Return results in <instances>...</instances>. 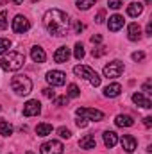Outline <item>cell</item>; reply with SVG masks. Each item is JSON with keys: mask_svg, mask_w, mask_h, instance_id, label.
Masks as SVG:
<instances>
[{"mask_svg": "<svg viewBox=\"0 0 152 154\" xmlns=\"http://www.w3.org/2000/svg\"><path fill=\"white\" fill-rule=\"evenodd\" d=\"M68 23H70L68 14H66L65 11H61V9H48V11L43 14V25H45V29H47L50 34L57 36V38L66 36V32H68Z\"/></svg>", "mask_w": 152, "mask_h": 154, "instance_id": "obj_1", "label": "cell"}, {"mask_svg": "<svg viewBox=\"0 0 152 154\" xmlns=\"http://www.w3.org/2000/svg\"><path fill=\"white\" fill-rule=\"evenodd\" d=\"M23 63H25V56L22 52H9L0 59V66L5 72H16L23 66Z\"/></svg>", "mask_w": 152, "mask_h": 154, "instance_id": "obj_2", "label": "cell"}, {"mask_svg": "<svg viewBox=\"0 0 152 154\" xmlns=\"http://www.w3.org/2000/svg\"><path fill=\"white\" fill-rule=\"evenodd\" d=\"M11 88L16 95H29L32 91V81L27 75H14L11 79Z\"/></svg>", "mask_w": 152, "mask_h": 154, "instance_id": "obj_3", "label": "cell"}, {"mask_svg": "<svg viewBox=\"0 0 152 154\" xmlns=\"http://www.w3.org/2000/svg\"><path fill=\"white\" fill-rule=\"evenodd\" d=\"M74 74H75L77 77H82V79L90 81L93 88H99V86H100V77H99V74H97L93 68H90V66L77 65V66H74Z\"/></svg>", "mask_w": 152, "mask_h": 154, "instance_id": "obj_4", "label": "cell"}, {"mask_svg": "<svg viewBox=\"0 0 152 154\" xmlns=\"http://www.w3.org/2000/svg\"><path fill=\"white\" fill-rule=\"evenodd\" d=\"M122 72H123V63L122 61H111L109 65H106L104 66V77H108V79H114V77H120L122 75Z\"/></svg>", "mask_w": 152, "mask_h": 154, "instance_id": "obj_5", "label": "cell"}, {"mask_svg": "<svg viewBox=\"0 0 152 154\" xmlns=\"http://www.w3.org/2000/svg\"><path fill=\"white\" fill-rule=\"evenodd\" d=\"M65 147L61 142L57 140H50V142H45L41 147H39V152L41 154H63Z\"/></svg>", "mask_w": 152, "mask_h": 154, "instance_id": "obj_6", "label": "cell"}, {"mask_svg": "<svg viewBox=\"0 0 152 154\" xmlns=\"http://www.w3.org/2000/svg\"><path fill=\"white\" fill-rule=\"evenodd\" d=\"M29 29H31V23H29V20H27L25 16H22V14L14 16V20H13V32L23 34V32H27Z\"/></svg>", "mask_w": 152, "mask_h": 154, "instance_id": "obj_7", "label": "cell"}, {"mask_svg": "<svg viewBox=\"0 0 152 154\" xmlns=\"http://www.w3.org/2000/svg\"><path fill=\"white\" fill-rule=\"evenodd\" d=\"M77 116H84V118L100 122V120L104 118V113H102L100 109H93V108H79V109H77Z\"/></svg>", "mask_w": 152, "mask_h": 154, "instance_id": "obj_8", "label": "cell"}, {"mask_svg": "<svg viewBox=\"0 0 152 154\" xmlns=\"http://www.w3.org/2000/svg\"><path fill=\"white\" fill-rule=\"evenodd\" d=\"M47 81L52 86H63L66 82V74L65 72H59V70H50L47 74Z\"/></svg>", "mask_w": 152, "mask_h": 154, "instance_id": "obj_9", "label": "cell"}, {"mask_svg": "<svg viewBox=\"0 0 152 154\" xmlns=\"http://www.w3.org/2000/svg\"><path fill=\"white\" fill-rule=\"evenodd\" d=\"M39 111H41V104L38 100H29L23 106V115L25 116H36L39 115Z\"/></svg>", "mask_w": 152, "mask_h": 154, "instance_id": "obj_10", "label": "cell"}, {"mask_svg": "<svg viewBox=\"0 0 152 154\" xmlns=\"http://www.w3.org/2000/svg\"><path fill=\"white\" fill-rule=\"evenodd\" d=\"M120 143H122V147H123V151L125 152H134L136 151V138L134 136H131V134H123L122 136V140H120Z\"/></svg>", "mask_w": 152, "mask_h": 154, "instance_id": "obj_11", "label": "cell"}, {"mask_svg": "<svg viewBox=\"0 0 152 154\" xmlns=\"http://www.w3.org/2000/svg\"><path fill=\"white\" fill-rule=\"evenodd\" d=\"M79 147H81V149H86V151L95 149V147H97V140H95V136H93V134H86V136H82V138L79 140Z\"/></svg>", "mask_w": 152, "mask_h": 154, "instance_id": "obj_12", "label": "cell"}, {"mask_svg": "<svg viewBox=\"0 0 152 154\" xmlns=\"http://www.w3.org/2000/svg\"><path fill=\"white\" fill-rule=\"evenodd\" d=\"M132 102H134L136 106H140V108H145V109H150L152 108L150 99L145 97L143 93H134V95H132Z\"/></svg>", "mask_w": 152, "mask_h": 154, "instance_id": "obj_13", "label": "cell"}, {"mask_svg": "<svg viewBox=\"0 0 152 154\" xmlns=\"http://www.w3.org/2000/svg\"><path fill=\"white\" fill-rule=\"evenodd\" d=\"M70 59V48L68 47H59L54 54V61L56 63H66Z\"/></svg>", "mask_w": 152, "mask_h": 154, "instance_id": "obj_14", "label": "cell"}, {"mask_svg": "<svg viewBox=\"0 0 152 154\" xmlns=\"http://www.w3.org/2000/svg\"><path fill=\"white\" fill-rule=\"evenodd\" d=\"M108 27H109L111 32L120 31V29L123 27V16H120V14H113V16L109 18V22H108Z\"/></svg>", "mask_w": 152, "mask_h": 154, "instance_id": "obj_15", "label": "cell"}, {"mask_svg": "<svg viewBox=\"0 0 152 154\" xmlns=\"http://www.w3.org/2000/svg\"><path fill=\"white\" fill-rule=\"evenodd\" d=\"M120 93H122V86H120L118 82H111V84H108V86L104 88V95H106V97H109V99L118 97Z\"/></svg>", "mask_w": 152, "mask_h": 154, "instance_id": "obj_16", "label": "cell"}, {"mask_svg": "<svg viewBox=\"0 0 152 154\" xmlns=\"http://www.w3.org/2000/svg\"><path fill=\"white\" fill-rule=\"evenodd\" d=\"M31 57H32L34 63H45L47 61V54L41 47H32L31 48Z\"/></svg>", "mask_w": 152, "mask_h": 154, "instance_id": "obj_17", "label": "cell"}, {"mask_svg": "<svg viewBox=\"0 0 152 154\" xmlns=\"http://www.w3.org/2000/svg\"><path fill=\"white\" fill-rule=\"evenodd\" d=\"M127 36H129L131 41L141 39V29H140V25H138V23H131V25L127 27Z\"/></svg>", "mask_w": 152, "mask_h": 154, "instance_id": "obj_18", "label": "cell"}, {"mask_svg": "<svg viewBox=\"0 0 152 154\" xmlns=\"http://www.w3.org/2000/svg\"><path fill=\"white\" fill-rule=\"evenodd\" d=\"M114 124L118 127H131V125H134V118L131 115H116Z\"/></svg>", "mask_w": 152, "mask_h": 154, "instance_id": "obj_19", "label": "cell"}, {"mask_svg": "<svg viewBox=\"0 0 152 154\" xmlns=\"http://www.w3.org/2000/svg\"><path fill=\"white\" fill-rule=\"evenodd\" d=\"M104 143H106L108 149H113L114 145L118 143V136H116L114 131H106L104 133Z\"/></svg>", "mask_w": 152, "mask_h": 154, "instance_id": "obj_20", "label": "cell"}, {"mask_svg": "<svg viewBox=\"0 0 152 154\" xmlns=\"http://www.w3.org/2000/svg\"><path fill=\"white\" fill-rule=\"evenodd\" d=\"M141 13H143V4L134 2V4H131V5H127V14H129V16L136 18V16H140Z\"/></svg>", "mask_w": 152, "mask_h": 154, "instance_id": "obj_21", "label": "cell"}, {"mask_svg": "<svg viewBox=\"0 0 152 154\" xmlns=\"http://www.w3.org/2000/svg\"><path fill=\"white\" fill-rule=\"evenodd\" d=\"M52 131H54V127L50 125V124H38L36 125V134L38 136H48V134H52Z\"/></svg>", "mask_w": 152, "mask_h": 154, "instance_id": "obj_22", "label": "cell"}, {"mask_svg": "<svg viewBox=\"0 0 152 154\" xmlns=\"http://www.w3.org/2000/svg\"><path fill=\"white\" fill-rule=\"evenodd\" d=\"M0 134L2 136H11L13 134V125L4 118H0Z\"/></svg>", "mask_w": 152, "mask_h": 154, "instance_id": "obj_23", "label": "cell"}, {"mask_svg": "<svg viewBox=\"0 0 152 154\" xmlns=\"http://www.w3.org/2000/svg\"><path fill=\"white\" fill-rule=\"evenodd\" d=\"M95 2H97V0H77V7L82 9V11H86V9H90L91 5H95Z\"/></svg>", "mask_w": 152, "mask_h": 154, "instance_id": "obj_24", "label": "cell"}, {"mask_svg": "<svg viewBox=\"0 0 152 154\" xmlns=\"http://www.w3.org/2000/svg\"><path fill=\"white\" fill-rule=\"evenodd\" d=\"M74 56H75V59H82L84 57V47H82V43H75V50H74Z\"/></svg>", "mask_w": 152, "mask_h": 154, "instance_id": "obj_25", "label": "cell"}, {"mask_svg": "<svg viewBox=\"0 0 152 154\" xmlns=\"http://www.w3.org/2000/svg\"><path fill=\"white\" fill-rule=\"evenodd\" d=\"M11 48V41L7 38H0V54H5Z\"/></svg>", "mask_w": 152, "mask_h": 154, "instance_id": "obj_26", "label": "cell"}, {"mask_svg": "<svg viewBox=\"0 0 152 154\" xmlns=\"http://www.w3.org/2000/svg\"><path fill=\"white\" fill-rule=\"evenodd\" d=\"M66 95L68 97H72V99H75L81 95V91H79V88H77V84H70L68 86V91H66Z\"/></svg>", "mask_w": 152, "mask_h": 154, "instance_id": "obj_27", "label": "cell"}, {"mask_svg": "<svg viewBox=\"0 0 152 154\" xmlns=\"http://www.w3.org/2000/svg\"><path fill=\"white\" fill-rule=\"evenodd\" d=\"M7 29V11H0V31Z\"/></svg>", "mask_w": 152, "mask_h": 154, "instance_id": "obj_28", "label": "cell"}, {"mask_svg": "<svg viewBox=\"0 0 152 154\" xmlns=\"http://www.w3.org/2000/svg\"><path fill=\"white\" fill-rule=\"evenodd\" d=\"M106 52H108V48H106V47H99V48H93V52H91V54H93V57H100V56H104Z\"/></svg>", "mask_w": 152, "mask_h": 154, "instance_id": "obj_29", "label": "cell"}, {"mask_svg": "<svg viewBox=\"0 0 152 154\" xmlns=\"http://www.w3.org/2000/svg\"><path fill=\"white\" fill-rule=\"evenodd\" d=\"M57 133H59V136H61V138H70V136H72V133H70V129H68V127H59V129H57Z\"/></svg>", "mask_w": 152, "mask_h": 154, "instance_id": "obj_30", "label": "cell"}, {"mask_svg": "<svg viewBox=\"0 0 152 154\" xmlns=\"http://www.w3.org/2000/svg\"><path fill=\"white\" fill-rule=\"evenodd\" d=\"M108 5H109L111 9H120V7H122V0H109Z\"/></svg>", "mask_w": 152, "mask_h": 154, "instance_id": "obj_31", "label": "cell"}, {"mask_svg": "<svg viewBox=\"0 0 152 154\" xmlns=\"http://www.w3.org/2000/svg\"><path fill=\"white\" fill-rule=\"evenodd\" d=\"M104 18H106V11L102 9V11H99V13H97V16H95V22H97V23H102V22H104Z\"/></svg>", "mask_w": 152, "mask_h": 154, "instance_id": "obj_32", "label": "cell"}, {"mask_svg": "<svg viewBox=\"0 0 152 154\" xmlns=\"http://www.w3.org/2000/svg\"><path fill=\"white\" fill-rule=\"evenodd\" d=\"M43 95H45L47 99H54V97H56V91H54L52 88H45V90H43Z\"/></svg>", "mask_w": 152, "mask_h": 154, "instance_id": "obj_33", "label": "cell"}, {"mask_svg": "<svg viewBox=\"0 0 152 154\" xmlns=\"http://www.w3.org/2000/svg\"><path fill=\"white\" fill-rule=\"evenodd\" d=\"M54 99H56V100H54L56 106H65V104L68 102V97H54Z\"/></svg>", "mask_w": 152, "mask_h": 154, "instance_id": "obj_34", "label": "cell"}, {"mask_svg": "<svg viewBox=\"0 0 152 154\" xmlns=\"http://www.w3.org/2000/svg\"><path fill=\"white\" fill-rule=\"evenodd\" d=\"M75 124H77V127H86V125H88V120H86L84 116H79L75 120Z\"/></svg>", "mask_w": 152, "mask_h": 154, "instance_id": "obj_35", "label": "cell"}, {"mask_svg": "<svg viewBox=\"0 0 152 154\" xmlns=\"http://www.w3.org/2000/svg\"><path fill=\"white\" fill-rule=\"evenodd\" d=\"M132 59L134 61H143L145 59V52H134L132 54Z\"/></svg>", "mask_w": 152, "mask_h": 154, "instance_id": "obj_36", "label": "cell"}, {"mask_svg": "<svg viewBox=\"0 0 152 154\" xmlns=\"http://www.w3.org/2000/svg\"><path fill=\"white\" fill-rule=\"evenodd\" d=\"M74 31H75V32H82V31H84V25H82L81 22H74Z\"/></svg>", "mask_w": 152, "mask_h": 154, "instance_id": "obj_37", "label": "cell"}, {"mask_svg": "<svg viewBox=\"0 0 152 154\" xmlns=\"http://www.w3.org/2000/svg\"><path fill=\"white\" fill-rule=\"evenodd\" d=\"M143 91H145L147 95H149V93H152V82H150V81H147V82L143 84Z\"/></svg>", "mask_w": 152, "mask_h": 154, "instance_id": "obj_38", "label": "cell"}, {"mask_svg": "<svg viewBox=\"0 0 152 154\" xmlns=\"http://www.w3.org/2000/svg\"><path fill=\"white\" fill-rule=\"evenodd\" d=\"M91 43H102V36L100 34H93L91 36Z\"/></svg>", "mask_w": 152, "mask_h": 154, "instance_id": "obj_39", "label": "cell"}, {"mask_svg": "<svg viewBox=\"0 0 152 154\" xmlns=\"http://www.w3.org/2000/svg\"><path fill=\"white\" fill-rule=\"evenodd\" d=\"M145 34L152 36V22H147V27H145Z\"/></svg>", "mask_w": 152, "mask_h": 154, "instance_id": "obj_40", "label": "cell"}, {"mask_svg": "<svg viewBox=\"0 0 152 154\" xmlns=\"http://www.w3.org/2000/svg\"><path fill=\"white\" fill-rule=\"evenodd\" d=\"M143 124H145V127H152V116H145Z\"/></svg>", "mask_w": 152, "mask_h": 154, "instance_id": "obj_41", "label": "cell"}, {"mask_svg": "<svg viewBox=\"0 0 152 154\" xmlns=\"http://www.w3.org/2000/svg\"><path fill=\"white\" fill-rule=\"evenodd\" d=\"M11 2L16 4V5H22V4H23V0H11Z\"/></svg>", "mask_w": 152, "mask_h": 154, "instance_id": "obj_42", "label": "cell"}, {"mask_svg": "<svg viewBox=\"0 0 152 154\" xmlns=\"http://www.w3.org/2000/svg\"><path fill=\"white\" fill-rule=\"evenodd\" d=\"M27 154H34V152H32V151H27Z\"/></svg>", "mask_w": 152, "mask_h": 154, "instance_id": "obj_43", "label": "cell"}, {"mask_svg": "<svg viewBox=\"0 0 152 154\" xmlns=\"http://www.w3.org/2000/svg\"><path fill=\"white\" fill-rule=\"evenodd\" d=\"M145 2H147V4H150V0H145Z\"/></svg>", "mask_w": 152, "mask_h": 154, "instance_id": "obj_44", "label": "cell"}, {"mask_svg": "<svg viewBox=\"0 0 152 154\" xmlns=\"http://www.w3.org/2000/svg\"><path fill=\"white\" fill-rule=\"evenodd\" d=\"M31 2H39V0H31Z\"/></svg>", "mask_w": 152, "mask_h": 154, "instance_id": "obj_45", "label": "cell"}, {"mask_svg": "<svg viewBox=\"0 0 152 154\" xmlns=\"http://www.w3.org/2000/svg\"><path fill=\"white\" fill-rule=\"evenodd\" d=\"M0 109H2V108H0Z\"/></svg>", "mask_w": 152, "mask_h": 154, "instance_id": "obj_46", "label": "cell"}]
</instances>
